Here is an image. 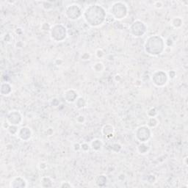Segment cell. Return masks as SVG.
Returning <instances> with one entry per match:
<instances>
[{
  "mask_svg": "<svg viewBox=\"0 0 188 188\" xmlns=\"http://www.w3.org/2000/svg\"><path fill=\"white\" fill-rule=\"evenodd\" d=\"M85 21L93 27L103 24L107 18L105 9L98 4H92L85 10L82 14Z\"/></svg>",
  "mask_w": 188,
  "mask_h": 188,
  "instance_id": "6da1fadb",
  "label": "cell"
},
{
  "mask_svg": "<svg viewBox=\"0 0 188 188\" xmlns=\"http://www.w3.org/2000/svg\"><path fill=\"white\" fill-rule=\"evenodd\" d=\"M165 44L162 38L159 35H152L146 39L144 44V50L151 56H157L164 52Z\"/></svg>",
  "mask_w": 188,
  "mask_h": 188,
  "instance_id": "7a4b0ae2",
  "label": "cell"
},
{
  "mask_svg": "<svg viewBox=\"0 0 188 188\" xmlns=\"http://www.w3.org/2000/svg\"><path fill=\"white\" fill-rule=\"evenodd\" d=\"M110 13L116 20H122L128 15V7L123 1H116L110 7Z\"/></svg>",
  "mask_w": 188,
  "mask_h": 188,
  "instance_id": "3957f363",
  "label": "cell"
},
{
  "mask_svg": "<svg viewBox=\"0 0 188 188\" xmlns=\"http://www.w3.org/2000/svg\"><path fill=\"white\" fill-rule=\"evenodd\" d=\"M67 29L61 24L52 26L50 30V36L52 40L55 42H62L67 38Z\"/></svg>",
  "mask_w": 188,
  "mask_h": 188,
  "instance_id": "277c9868",
  "label": "cell"
},
{
  "mask_svg": "<svg viewBox=\"0 0 188 188\" xmlns=\"http://www.w3.org/2000/svg\"><path fill=\"white\" fill-rule=\"evenodd\" d=\"M129 32L131 35L135 38H140L143 36L147 32V26L143 21L140 20L135 21L129 27Z\"/></svg>",
  "mask_w": 188,
  "mask_h": 188,
  "instance_id": "5b68a950",
  "label": "cell"
},
{
  "mask_svg": "<svg viewBox=\"0 0 188 188\" xmlns=\"http://www.w3.org/2000/svg\"><path fill=\"white\" fill-rule=\"evenodd\" d=\"M168 79L169 78L168 77L167 72L164 71H156L152 75V82L157 87H164L165 85H167Z\"/></svg>",
  "mask_w": 188,
  "mask_h": 188,
  "instance_id": "8992f818",
  "label": "cell"
},
{
  "mask_svg": "<svg viewBox=\"0 0 188 188\" xmlns=\"http://www.w3.org/2000/svg\"><path fill=\"white\" fill-rule=\"evenodd\" d=\"M135 137L140 143H148L152 138V130L147 125L139 126L135 130Z\"/></svg>",
  "mask_w": 188,
  "mask_h": 188,
  "instance_id": "52a82bcc",
  "label": "cell"
},
{
  "mask_svg": "<svg viewBox=\"0 0 188 188\" xmlns=\"http://www.w3.org/2000/svg\"><path fill=\"white\" fill-rule=\"evenodd\" d=\"M66 16L71 21H76L80 17L82 16V10L81 7L77 4H72L68 5L66 9Z\"/></svg>",
  "mask_w": 188,
  "mask_h": 188,
  "instance_id": "ba28073f",
  "label": "cell"
},
{
  "mask_svg": "<svg viewBox=\"0 0 188 188\" xmlns=\"http://www.w3.org/2000/svg\"><path fill=\"white\" fill-rule=\"evenodd\" d=\"M6 121L10 124V125L18 126L21 124L23 121V118L21 114L18 111L13 110L10 111L7 113L6 116Z\"/></svg>",
  "mask_w": 188,
  "mask_h": 188,
  "instance_id": "9c48e42d",
  "label": "cell"
},
{
  "mask_svg": "<svg viewBox=\"0 0 188 188\" xmlns=\"http://www.w3.org/2000/svg\"><path fill=\"white\" fill-rule=\"evenodd\" d=\"M17 135H18L19 139L21 140V141H29L31 139L32 132L30 128L27 127V126H23V127L20 128L18 129Z\"/></svg>",
  "mask_w": 188,
  "mask_h": 188,
  "instance_id": "30bf717a",
  "label": "cell"
},
{
  "mask_svg": "<svg viewBox=\"0 0 188 188\" xmlns=\"http://www.w3.org/2000/svg\"><path fill=\"white\" fill-rule=\"evenodd\" d=\"M27 187V181L21 176L15 177L10 182V187L11 188H25Z\"/></svg>",
  "mask_w": 188,
  "mask_h": 188,
  "instance_id": "8fae6325",
  "label": "cell"
},
{
  "mask_svg": "<svg viewBox=\"0 0 188 188\" xmlns=\"http://www.w3.org/2000/svg\"><path fill=\"white\" fill-rule=\"evenodd\" d=\"M78 93L74 89H68L64 92V98L68 103H75L78 98Z\"/></svg>",
  "mask_w": 188,
  "mask_h": 188,
  "instance_id": "7c38bea8",
  "label": "cell"
},
{
  "mask_svg": "<svg viewBox=\"0 0 188 188\" xmlns=\"http://www.w3.org/2000/svg\"><path fill=\"white\" fill-rule=\"evenodd\" d=\"M101 133L107 139H110L114 136L115 133V129L113 126L111 124H105L101 129Z\"/></svg>",
  "mask_w": 188,
  "mask_h": 188,
  "instance_id": "4fadbf2b",
  "label": "cell"
},
{
  "mask_svg": "<svg viewBox=\"0 0 188 188\" xmlns=\"http://www.w3.org/2000/svg\"><path fill=\"white\" fill-rule=\"evenodd\" d=\"M90 148L94 151V152H100L102 149L103 146H104V143L101 139L98 138H95L91 141L90 144Z\"/></svg>",
  "mask_w": 188,
  "mask_h": 188,
  "instance_id": "5bb4252c",
  "label": "cell"
},
{
  "mask_svg": "<svg viewBox=\"0 0 188 188\" xmlns=\"http://www.w3.org/2000/svg\"><path fill=\"white\" fill-rule=\"evenodd\" d=\"M0 92L2 95H8L12 93V86L8 82H2L1 84Z\"/></svg>",
  "mask_w": 188,
  "mask_h": 188,
  "instance_id": "9a60e30c",
  "label": "cell"
},
{
  "mask_svg": "<svg viewBox=\"0 0 188 188\" xmlns=\"http://www.w3.org/2000/svg\"><path fill=\"white\" fill-rule=\"evenodd\" d=\"M107 177L104 174H100L95 179V184L98 187H105L107 183Z\"/></svg>",
  "mask_w": 188,
  "mask_h": 188,
  "instance_id": "2e32d148",
  "label": "cell"
},
{
  "mask_svg": "<svg viewBox=\"0 0 188 188\" xmlns=\"http://www.w3.org/2000/svg\"><path fill=\"white\" fill-rule=\"evenodd\" d=\"M150 149L151 147L148 143H141L138 146V152L140 154L144 155L149 153Z\"/></svg>",
  "mask_w": 188,
  "mask_h": 188,
  "instance_id": "e0dca14e",
  "label": "cell"
},
{
  "mask_svg": "<svg viewBox=\"0 0 188 188\" xmlns=\"http://www.w3.org/2000/svg\"><path fill=\"white\" fill-rule=\"evenodd\" d=\"M41 186L42 187H52L53 186V181L49 176H44L41 179Z\"/></svg>",
  "mask_w": 188,
  "mask_h": 188,
  "instance_id": "ac0fdd59",
  "label": "cell"
},
{
  "mask_svg": "<svg viewBox=\"0 0 188 188\" xmlns=\"http://www.w3.org/2000/svg\"><path fill=\"white\" fill-rule=\"evenodd\" d=\"M75 105L78 109H83L87 106V101L83 97H78L77 101H75Z\"/></svg>",
  "mask_w": 188,
  "mask_h": 188,
  "instance_id": "d6986e66",
  "label": "cell"
},
{
  "mask_svg": "<svg viewBox=\"0 0 188 188\" xmlns=\"http://www.w3.org/2000/svg\"><path fill=\"white\" fill-rule=\"evenodd\" d=\"M183 20L181 17H174L171 20V25L174 28L179 29L182 26Z\"/></svg>",
  "mask_w": 188,
  "mask_h": 188,
  "instance_id": "ffe728a7",
  "label": "cell"
},
{
  "mask_svg": "<svg viewBox=\"0 0 188 188\" xmlns=\"http://www.w3.org/2000/svg\"><path fill=\"white\" fill-rule=\"evenodd\" d=\"M93 70L95 73H101L103 71L105 68V66H104V63L102 62H96L95 63H94L93 66Z\"/></svg>",
  "mask_w": 188,
  "mask_h": 188,
  "instance_id": "44dd1931",
  "label": "cell"
},
{
  "mask_svg": "<svg viewBox=\"0 0 188 188\" xmlns=\"http://www.w3.org/2000/svg\"><path fill=\"white\" fill-rule=\"evenodd\" d=\"M159 124V121L157 117H153V118H149L147 121V126L150 129L152 128H155Z\"/></svg>",
  "mask_w": 188,
  "mask_h": 188,
  "instance_id": "7402d4cb",
  "label": "cell"
},
{
  "mask_svg": "<svg viewBox=\"0 0 188 188\" xmlns=\"http://www.w3.org/2000/svg\"><path fill=\"white\" fill-rule=\"evenodd\" d=\"M18 126H16V125H10L9 126V127L7 129V132H8L9 134H10L11 135H17V134H18Z\"/></svg>",
  "mask_w": 188,
  "mask_h": 188,
  "instance_id": "603a6c76",
  "label": "cell"
},
{
  "mask_svg": "<svg viewBox=\"0 0 188 188\" xmlns=\"http://www.w3.org/2000/svg\"><path fill=\"white\" fill-rule=\"evenodd\" d=\"M121 149H122V146H121V145L120 144V143H113V144L111 145L110 146L111 151H112V152H115V153H118V152L121 150Z\"/></svg>",
  "mask_w": 188,
  "mask_h": 188,
  "instance_id": "cb8c5ba5",
  "label": "cell"
},
{
  "mask_svg": "<svg viewBox=\"0 0 188 188\" xmlns=\"http://www.w3.org/2000/svg\"><path fill=\"white\" fill-rule=\"evenodd\" d=\"M157 115H158V110H157L156 107H152L147 112V115L149 116V118L157 117Z\"/></svg>",
  "mask_w": 188,
  "mask_h": 188,
  "instance_id": "d4e9b609",
  "label": "cell"
},
{
  "mask_svg": "<svg viewBox=\"0 0 188 188\" xmlns=\"http://www.w3.org/2000/svg\"><path fill=\"white\" fill-rule=\"evenodd\" d=\"M95 56H96V58L101 59V58H103L104 57L105 53H104V52L103 51L102 49H97L96 50H95Z\"/></svg>",
  "mask_w": 188,
  "mask_h": 188,
  "instance_id": "484cf974",
  "label": "cell"
},
{
  "mask_svg": "<svg viewBox=\"0 0 188 188\" xmlns=\"http://www.w3.org/2000/svg\"><path fill=\"white\" fill-rule=\"evenodd\" d=\"M53 4H52V2L50 1H44L43 2V8L46 10H52L53 8Z\"/></svg>",
  "mask_w": 188,
  "mask_h": 188,
  "instance_id": "4316f807",
  "label": "cell"
},
{
  "mask_svg": "<svg viewBox=\"0 0 188 188\" xmlns=\"http://www.w3.org/2000/svg\"><path fill=\"white\" fill-rule=\"evenodd\" d=\"M91 58V55L89 52H85L82 55H81V60L83 61H87L90 59Z\"/></svg>",
  "mask_w": 188,
  "mask_h": 188,
  "instance_id": "83f0119b",
  "label": "cell"
},
{
  "mask_svg": "<svg viewBox=\"0 0 188 188\" xmlns=\"http://www.w3.org/2000/svg\"><path fill=\"white\" fill-rule=\"evenodd\" d=\"M90 146L88 143H83L81 144V150L84 152H88L89 149H90Z\"/></svg>",
  "mask_w": 188,
  "mask_h": 188,
  "instance_id": "f1b7e54d",
  "label": "cell"
},
{
  "mask_svg": "<svg viewBox=\"0 0 188 188\" xmlns=\"http://www.w3.org/2000/svg\"><path fill=\"white\" fill-rule=\"evenodd\" d=\"M60 187H63V188H71V187H74V185L69 181H62L61 182V184L60 185Z\"/></svg>",
  "mask_w": 188,
  "mask_h": 188,
  "instance_id": "f546056e",
  "label": "cell"
},
{
  "mask_svg": "<svg viewBox=\"0 0 188 188\" xmlns=\"http://www.w3.org/2000/svg\"><path fill=\"white\" fill-rule=\"evenodd\" d=\"M77 122L78 124H83L85 122V117L83 115H79L77 117Z\"/></svg>",
  "mask_w": 188,
  "mask_h": 188,
  "instance_id": "4dcf8cb0",
  "label": "cell"
},
{
  "mask_svg": "<svg viewBox=\"0 0 188 188\" xmlns=\"http://www.w3.org/2000/svg\"><path fill=\"white\" fill-rule=\"evenodd\" d=\"M50 104H51V105L52 106V107H58V106H59L60 101L57 98H52V100H51Z\"/></svg>",
  "mask_w": 188,
  "mask_h": 188,
  "instance_id": "1f68e13d",
  "label": "cell"
},
{
  "mask_svg": "<svg viewBox=\"0 0 188 188\" xmlns=\"http://www.w3.org/2000/svg\"><path fill=\"white\" fill-rule=\"evenodd\" d=\"M155 181H156V177L153 174H151L147 177V181L150 183V184H153V183H154Z\"/></svg>",
  "mask_w": 188,
  "mask_h": 188,
  "instance_id": "d6a6232c",
  "label": "cell"
},
{
  "mask_svg": "<svg viewBox=\"0 0 188 188\" xmlns=\"http://www.w3.org/2000/svg\"><path fill=\"white\" fill-rule=\"evenodd\" d=\"M167 74H168V77L169 79H173L175 78L176 76V72L175 71L171 70V71H170L168 72Z\"/></svg>",
  "mask_w": 188,
  "mask_h": 188,
  "instance_id": "836d02e7",
  "label": "cell"
},
{
  "mask_svg": "<svg viewBox=\"0 0 188 188\" xmlns=\"http://www.w3.org/2000/svg\"><path fill=\"white\" fill-rule=\"evenodd\" d=\"M39 169L41 171H44L47 168V163L45 162H41L39 163Z\"/></svg>",
  "mask_w": 188,
  "mask_h": 188,
  "instance_id": "e575fe53",
  "label": "cell"
},
{
  "mask_svg": "<svg viewBox=\"0 0 188 188\" xmlns=\"http://www.w3.org/2000/svg\"><path fill=\"white\" fill-rule=\"evenodd\" d=\"M41 28H42L43 30H50L51 28H52V27L51 26H49V23H44V24H42V27H41Z\"/></svg>",
  "mask_w": 188,
  "mask_h": 188,
  "instance_id": "d590c367",
  "label": "cell"
},
{
  "mask_svg": "<svg viewBox=\"0 0 188 188\" xmlns=\"http://www.w3.org/2000/svg\"><path fill=\"white\" fill-rule=\"evenodd\" d=\"M73 149L75 152H79L81 150V144L79 143H75L73 146Z\"/></svg>",
  "mask_w": 188,
  "mask_h": 188,
  "instance_id": "8d00e7d4",
  "label": "cell"
},
{
  "mask_svg": "<svg viewBox=\"0 0 188 188\" xmlns=\"http://www.w3.org/2000/svg\"><path fill=\"white\" fill-rule=\"evenodd\" d=\"M154 7L157 9H160L163 7V3L161 1H157L154 2Z\"/></svg>",
  "mask_w": 188,
  "mask_h": 188,
  "instance_id": "74e56055",
  "label": "cell"
},
{
  "mask_svg": "<svg viewBox=\"0 0 188 188\" xmlns=\"http://www.w3.org/2000/svg\"><path fill=\"white\" fill-rule=\"evenodd\" d=\"M11 40H12V37L10 34H6V35H4V41H5V42L10 43V41H11Z\"/></svg>",
  "mask_w": 188,
  "mask_h": 188,
  "instance_id": "f35d334b",
  "label": "cell"
},
{
  "mask_svg": "<svg viewBox=\"0 0 188 188\" xmlns=\"http://www.w3.org/2000/svg\"><path fill=\"white\" fill-rule=\"evenodd\" d=\"M55 64L57 65V66H61V65H62L63 63V60L61 59H57V60H55Z\"/></svg>",
  "mask_w": 188,
  "mask_h": 188,
  "instance_id": "ab89813d",
  "label": "cell"
},
{
  "mask_svg": "<svg viewBox=\"0 0 188 188\" xmlns=\"http://www.w3.org/2000/svg\"><path fill=\"white\" fill-rule=\"evenodd\" d=\"M118 179H119L120 181H124V180L125 179V175H124V173L120 174L119 176H118Z\"/></svg>",
  "mask_w": 188,
  "mask_h": 188,
  "instance_id": "60d3db41",
  "label": "cell"
}]
</instances>
